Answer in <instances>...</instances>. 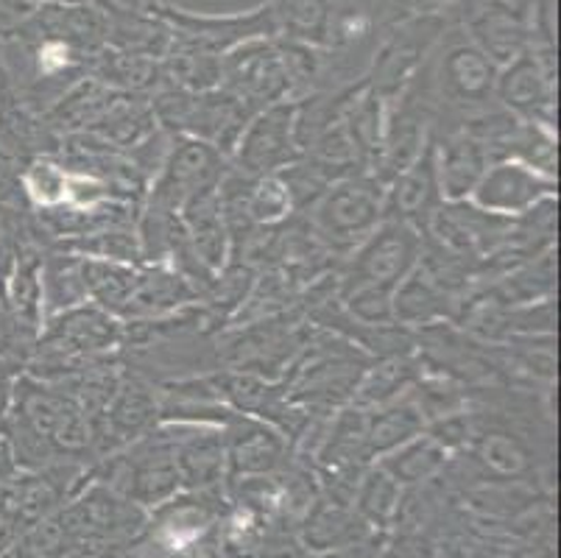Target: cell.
<instances>
[{
  "label": "cell",
  "mask_w": 561,
  "mask_h": 558,
  "mask_svg": "<svg viewBox=\"0 0 561 558\" xmlns=\"http://www.w3.org/2000/svg\"><path fill=\"white\" fill-rule=\"evenodd\" d=\"M20 469H18V460H14L12 447H9V439L7 433L0 430V483H7L9 478H14Z\"/></svg>",
  "instance_id": "836d02e7"
},
{
  "label": "cell",
  "mask_w": 561,
  "mask_h": 558,
  "mask_svg": "<svg viewBox=\"0 0 561 558\" xmlns=\"http://www.w3.org/2000/svg\"><path fill=\"white\" fill-rule=\"evenodd\" d=\"M458 305H461L458 296L442 288L420 265H413L411 274L394 288V324L411 332L445 324V321L456 319Z\"/></svg>",
  "instance_id": "44dd1931"
},
{
  "label": "cell",
  "mask_w": 561,
  "mask_h": 558,
  "mask_svg": "<svg viewBox=\"0 0 561 558\" xmlns=\"http://www.w3.org/2000/svg\"><path fill=\"white\" fill-rule=\"evenodd\" d=\"M221 430L224 447H227V480L272 475L294 460V447L288 439L263 419L232 413L221 424Z\"/></svg>",
  "instance_id": "9a60e30c"
},
{
  "label": "cell",
  "mask_w": 561,
  "mask_h": 558,
  "mask_svg": "<svg viewBox=\"0 0 561 558\" xmlns=\"http://www.w3.org/2000/svg\"><path fill=\"white\" fill-rule=\"evenodd\" d=\"M70 168L59 153H37L28 160L20 176V193L28 213H50L59 209L68 196Z\"/></svg>",
  "instance_id": "484cf974"
},
{
  "label": "cell",
  "mask_w": 561,
  "mask_h": 558,
  "mask_svg": "<svg viewBox=\"0 0 561 558\" xmlns=\"http://www.w3.org/2000/svg\"><path fill=\"white\" fill-rule=\"evenodd\" d=\"M445 204L436 173V151L433 137L425 143L416 157L386 184V218L411 224L413 229L425 232L427 221Z\"/></svg>",
  "instance_id": "e0dca14e"
},
{
  "label": "cell",
  "mask_w": 561,
  "mask_h": 558,
  "mask_svg": "<svg viewBox=\"0 0 561 558\" xmlns=\"http://www.w3.org/2000/svg\"><path fill=\"white\" fill-rule=\"evenodd\" d=\"M371 558H438V550L431 536L391 534L389 539L382 536Z\"/></svg>",
  "instance_id": "83f0119b"
},
{
  "label": "cell",
  "mask_w": 561,
  "mask_h": 558,
  "mask_svg": "<svg viewBox=\"0 0 561 558\" xmlns=\"http://www.w3.org/2000/svg\"><path fill=\"white\" fill-rule=\"evenodd\" d=\"M548 198H559V176H548L519 160H494L483 171L469 204L500 218H519Z\"/></svg>",
  "instance_id": "7c38bea8"
},
{
  "label": "cell",
  "mask_w": 561,
  "mask_h": 558,
  "mask_svg": "<svg viewBox=\"0 0 561 558\" xmlns=\"http://www.w3.org/2000/svg\"><path fill=\"white\" fill-rule=\"evenodd\" d=\"M299 160L302 151L294 132V101H279L249 117L229 153V168L241 176L257 179L283 173Z\"/></svg>",
  "instance_id": "9c48e42d"
},
{
  "label": "cell",
  "mask_w": 561,
  "mask_h": 558,
  "mask_svg": "<svg viewBox=\"0 0 561 558\" xmlns=\"http://www.w3.org/2000/svg\"><path fill=\"white\" fill-rule=\"evenodd\" d=\"M556 50L530 45L497 70L494 99L517 121L542 123L556 129Z\"/></svg>",
  "instance_id": "30bf717a"
},
{
  "label": "cell",
  "mask_w": 561,
  "mask_h": 558,
  "mask_svg": "<svg viewBox=\"0 0 561 558\" xmlns=\"http://www.w3.org/2000/svg\"><path fill=\"white\" fill-rule=\"evenodd\" d=\"M297 215L324 252L344 260L386 218V184L371 173H350L328 184Z\"/></svg>",
  "instance_id": "3957f363"
},
{
  "label": "cell",
  "mask_w": 561,
  "mask_h": 558,
  "mask_svg": "<svg viewBox=\"0 0 561 558\" xmlns=\"http://www.w3.org/2000/svg\"><path fill=\"white\" fill-rule=\"evenodd\" d=\"M20 472L54 464H95L93 422L65 388L34 380L23 372L12 408L0 419Z\"/></svg>",
  "instance_id": "6da1fadb"
},
{
  "label": "cell",
  "mask_w": 561,
  "mask_h": 558,
  "mask_svg": "<svg viewBox=\"0 0 561 558\" xmlns=\"http://www.w3.org/2000/svg\"><path fill=\"white\" fill-rule=\"evenodd\" d=\"M32 12V0H0V34H12Z\"/></svg>",
  "instance_id": "1f68e13d"
},
{
  "label": "cell",
  "mask_w": 561,
  "mask_h": 558,
  "mask_svg": "<svg viewBox=\"0 0 561 558\" xmlns=\"http://www.w3.org/2000/svg\"><path fill=\"white\" fill-rule=\"evenodd\" d=\"M87 291L81 283L79 254L62 249H45L43 254V310L45 319L84 305Z\"/></svg>",
  "instance_id": "4316f807"
},
{
  "label": "cell",
  "mask_w": 561,
  "mask_h": 558,
  "mask_svg": "<svg viewBox=\"0 0 561 558\" xmlns=\"http://www.w3.org/2000/svg\"><path fill=\"white\" fill-rule=\"evenodd\" d=\"M512 218L483 213L469 202H445L433 213L425 227V238L463 260L481 263L508 240Z\"/></svg>",
  "instance_id": "4fadbf2b"
},
{
  "label": "cell",
  "mask_w": 561,
  "mask_h": 558,
  "mask_svg": "<svg viewBox=\"0 0 561 558\" xmlns=\"http://www.w3.org/2000/svg\"><path fill=\"white\" fill-rule=\"evenodd\" d=\"M260 558H333L319 556L310 550L297 531H265L263 545H260Z\"/></svg>",
  "instance_id": "f1b7e54d"
},
{
  "label": "cell",
  "mask_w": 561,
  "mask_h": 558,
  "mask_svg": "<svg viewBox=\"0 0 561 558\" xmlns=\"http://www.w3.org/2000/svg\"><path fill=\"white\" fill-rule=\"evenodd\" d=\"M87 76H93L104 87L121 95H154L162 90V68L160 56L146 54V50L115 48L106 45L87 65Z\"/></svg>",
  "instance_id": "ffe728a7"
},
{
  "label": "cell",
  "mask_w": 561,
  "mask_h": 558,
  "mask_svg": "<svg viewBox=\"0 0 561 558\" xmlns=\"http://www.w3.org/2000/svg\"><path fill=\"white\" fill-rule=\"evenodd\" d=\"M20 375H23V366L12 357L0 355V419L7 417V411L12 408L14 386H18Z\"/></svg>",
  "instance_id": "4dcf8cb0"
},
{
  "label": "cell",
  "mask_w": 561,
  "mask_h": 558,
  "mask_svg": "<svg viewBox=\"0 0 561 558\" xmlns=\"http://www.w3.org/2000/svg\"><path fill=\"white\" fill-rule=\"evenodd\" d=\"M32 346L34 341H28V338L18 330V324H14L12 316H9L7 310V301L0 296V355L18 361L25 372V361L32 355Z\"/></svg>",
  "instance_id": "f546056e"
},
{
  "label": "cell",
  "mask_w": 561,
  "mask_h": 558,
  "mask_svg": "<svg viewBox=\"0 0 561 558\" xmlns=\"http://www.w3.org/2000/svg\"><path fill=\"white\" fill-rule=\"evenodd\" d=\"M456 3L458 0H408V9H411L413 18H442Z\"/></svg>",
  "instance_id": "d6a6232c"
},
{
  "label": "cell",
  "mask_w": 561,
  "mask_h": 558,
  "mask_svg": "<svg viewBox=\"0 0 561 558\" xmlns=\"http://www.w3.org/2000/svg\"><path fill=\"white\" fill-rule=\"evenodd\" d=\"M229 171V157L210 143L193 137H173L160 171L146 187L142 204L182 215V209L204 193L218 191Z\"/></svg>",
  "instance_id": "5b68a950"
},
{
  "label": "cell",
  "mask_w": 561,
  "mask_h": 558,
  "mask_svg": "<svg viewBox=\"0 0 561 558\" xmlns=\"http://www.w3.org/2000/svg\"><path fill=\"white\" fill-rule=\"evenodd\" d=\"M126 366V363H124ZM160 424V388L154 380L126 366L124 380L106 406L104 417L93 424L95 460L129 447Z\"/></svg>",
  "instance_id": "8fae6325"
},
{
  "label": "cell",
  "mask_w": 561,
  "mask_h": 558,
  "mask_svg": "<svg viewBox=\"0 0 561 558\" xmlns=\"http://www.w3.org/2000/svg\"><path fill=\"white\" fill-rule=\"evenodd\" d=\"M43 254L45 246L37 240L25 243L14 258L12 269L0 283V296L7 301V310L18 330L28 341H37L39 330L45 324L43 310Z\"/></svg>",
  "instance_id": "d6986e66"
},
{
  "label": "cell",
  "mask_w": 561,
  "mask_h": 558,
  "mask_svg": "<svg viewBox=\"0 0 561 558\" xmlns=\"http://www.w3.org/2000/svg\"><path fill=\"white\" fill-rule=\"evenodd\" d=\"M173 444L182 489H224L227 486V447L218 424L162 422Z\"/></svg>",
  "instance_id": "2e32d148"
},
{
  "label": "cell",
  "mask_w": 561,
  "mask_h": 558,
  "mask_svg": "<svg viewBox=\"0 0 561 558\" xmlns=\"http://www.w3.org/2000/svg\"><path fill=\"white\" fill-rule=\"evenodd\" d=\"M330 3H333V0H330Z\"/></svg>",
  "instance_id": "e575fe53"
},
{
  "label": "cell",
  "mask_w": 561,
  "mask_h": 558,
  "mask_svg": "<svg viewBox=\"0 0 561 558\" xmlns=\"http://www.w3.org/2000/svg\"><path fill=\"white\" fill-rule=\"evenodd\" d=\"M420 229L397 218H382L380 227L335 265V285L339 291L355 288V285L397 288L411 274L413 265L420 263Z\"/></svg>",
  "instance_id": "8992f818"
},
{
  "label": "cell",
  "mask_w": 561,
  "mask_h": 558,
  "mask_svg": "<svg viewBox=\"0 0 561 558\" xmlns=\"http://www.w3.org/2000/svg\"><path fill=\"white\" fill-rule=\"evenodd\" d=\"M221 90L252 112L290 101V81L277 37L249 39L227 50L221 56Z\"/></svg>",
  "instance_id": "ba28073f"
},
{
  "label": "cell",
  "mask_w": 561,
  "mask_h": 558,
  "mask_svg": "<svg viewBox=\"0 0 561 558\" xmlns=\"http://www.w3.org/2000/svg\"><path fill=\"white\" fill-rule=\"evenodd\" d=\"M151 14L168 29L171 45L198 48L218 56L232 50L234 45L249 43V39L277 37L279 34L274 3L247 14H196L176 7H151Z\"/></svg>",
  "instance_id": "52a82bcc"
},
{
  "label": "cell",
  "mask_w": 561,
  "mask_h": 558,
  "mask_svg": "<svg viewBox=\"0 0 561 558\" xmlns=\"http://www.w3.org/2000/svg\"><path fill=\"white\" fill-rule=\"evenodd\" d=\"M420 372H422L420 352L369 361V366L360 372L358 386H355V391H352L350 406L371 411V408H380L386 406V402H394V399L405 397V394L416 386Z\"/></svg>",
  "instance_id": "7402d4cb"
},
{
  "label": "cell",
  "mask_w": 561,
  "mask_h": 558,
  "mask_svg": "<svg viewBox=\"0 0 561 558\" xmlns=\"http://www.w3.org/2000/svg\"><path fill=\"white\" fill-rule=\"evenodd\" d=\"M149 101L160 129H165L173 137H193V140L210 143V146L221 148L227 157L232 153L249 117L254 115L221 87L207 92L160 90Z\"/></svg>",
  "instance_id": "277c9868"
},
{
  "label": "cell",
  "mask_w": 561,
  "mask_h": 558,
  "mask_svg": "<svg viewBox=\"0 0 561 558\" xmlns=\"http://www.w3.org/2000/svg\"><path fill=\"white\" fill-rule=\"evenodd\" d=\"M425 428L427 419L411 391L405 397L394 399V402L371 408V411H366V449H369V458H382L400 444L425 433Z\"/></svg>",
  "instance_id": "603a6c76"
},
{
  "label": "cell",
  "mask_w": 561,
  "mask_h": 558,
  "mask_svg": "<svg viewBox=\"0 0 561 558\" xmlns=\"http://www.w3.org/2000/svg\"><path fill=\"white\" fill-rule=\"evenodd\" d=\"M402 486L391 478L389 472L377 464H369L366 472L360 475L355 494H352V509L360 520L377 534H389L391 522H394L397 509L402 500Z\"/></svg>",
  "instance_id": "d4e9b609"
},
{
  "label": "cell",
  "mask_w": 561,
  "mask_h": 558,
  "mask_svg": "<svg viewBox=\"0 0 561 558\" xmlns=\"http://www.w3.org/2000/svg\"><path fill=\"white\" fill-rule=\"evenodd\" d=\"M450 458L453 455L436 439L427 436V433H420L411 442L400 444L397 449L377 458L375 464L386 469L402 489H413V486H425L442 478Z\"/></svg>",
  "instance_id": "cb8c5ba5"
},
{
  "label": "cell",
  "mask_w": 561,
  "mask_h": 558,
  "mask_svg": "<svg viewBox=\"0 0 561 558\" xmlns=\"http://www.w3.org/2000/svg\"><path fill=\"white\" fill-rule=\"evenodd\" d=\"M463 34L503 68L534 45L530 7L525 0H472Z\"/></svg>",
  "instance_id": "5bb4252c"
},
{
  "label": "cell",
  "mask_w": 561,
  "mask_h": 558,
  "mask_svg": "<svg viewBox=\"0 0 561 558\" xmlns=\"http://www.w3.org/2000/svg\"><path fill=\"white\" fill-rule=\"evenodd\" d=\"M121 346L124 321L106 314L104 307L84 301L45 319L32 355L25 361V375L59 386L90 363L121 355Z\"/></svg>",
  "instance_id": "7a4b0ae2"
},
{
  "label": "cell",
  "mask_w": 561,
  "mask_h": 558,
  "mask_svg": "<svg viewBox=\"0 0 561 558\" xmlns=\"http://www.w3.org/2000/svg\"><path fill=\"white\" fill-rule=\"evenodd\" d=\"M436 151V173L445 202H469L472 191L489 168V151L476 135L467 129H450L433 135Z\"/></svg>",
  "instance_id": "ac0fdd59"
}]
</instances>
